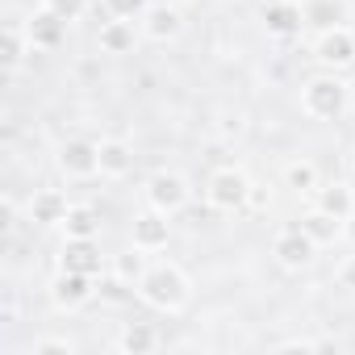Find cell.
<instances>
[{
	"instance_id": "d6986e66",
	"label": "cell",
	"mask_w": 355,
	"mask_h": 355,
	"mask_svg": "<svg viewBox=\"0 0 355 355\" xmlns=\"http://www.w3.org/2000/svg\"><path fill=\"white\" fill-rule=\"evenodd\" d=\"M146 268H150V251H142V247H134V243L113 255V280H117V284H134V288H138V280L146 276Z\"/></svg>"
},
{
	"instance_id": "4fadbf2b",
	"label": "cell",
	"mask_w": 355,
	"mask_h": 355,
	"mask_svg": "<svg viewBox=\"0 0 355 355\" xmlns=\"http://www.w3.org/2000/svg\"><path fill=\"white\" fill-rule=\"evenodd\" d=\"M34 51H38V46H34V38H30V21L9 17V21H5V67L17 76Z\"/></svg>"
},
{
	"instance_id": "5bb4252c",
	"label": "cell",
	"mask_w": 355,
	"mask_h": 355,
	"mask_svg": "<svg viewBox=\"0 0 355 355\" xmlns=\"http://www.w3.org/2000/svg\"><path fill=\"white\" fill-rule=\"evenodd\" d=\"M67 209H71V201L63 189H38L30 197V222H38V226H63Z\"/></svg>"
},
{
	"instance_id": "ac0fdd59",
	"label": "cell",
	"mask_w": 355,
	"mask_h": 355,
	"mask_svg": "<svg viewBox=\"0 0 355 355\" xmlns=\"http://www.w3.org/2000/svg\"><path fill=\"white\" fill-rule=\"evenodd\" d=\"M96 46H101V55H130L134 51V21H121V17L101 21Z\"/></svg>"
},
{
	"instance_id": "ba28073f",
	"label": "cell",
	"mask_w": 355,
	"mask_h": 355,
	"mask_svg": "<svg viewBox=\"0 0 355 355\" xmlns=\"http://www.w3.org/2000/svg\"><path fill=\"white\" fill-rule=\"evenodd\" d=\"M272 255H276V263H280L284 272H301V268H309V263H313L318 243H313L301 226H284V230L272 239Z\"/></svg>"
},
{
	"instance_id": "83f0119b",
	"label": "cell",
	"mask_w": 355,
	"mask_h": 355,
	"mask_svg": "<svg viewBox=\"0 0 355 355\" xmlns=\"http://www.w3.org/2000/svg\"><path fill=\"white\" fill-rule=\"evenodd\" d=\"M338 288L355 293V255H347V259L338 263Z\"/></svg>"
},
{
	"instance_id": "e0dca14e",
	"label": "cell",
	"mask_w": 355,
	"mask_h": 355,
	"mask_svg": "<svg viewBox=\"0 0 355 355\" xmlns=\"http://www.w3.org/2000/svg\"><path fill=\"white\" fill-rule=\"evenodd\" d=\"M30 38H34L38 51H59L63 38H67V21H59L51 9H38V13L30 17Z\"/></svg>"
},
{
	"instance_id": "52a82bcc",
	"label": "cell",
	"mask_w": 355,
	"mask_h": 355,
	"mask_svg": "<svg viewBox=\"0 0 355 355\" xmlns=\"http://www.w3.org/2000/svg\"><path fill=\"white\" fill-rule=\"evenodd\" d=\"M96 297V276H84V272H55V280H51V305L59 309V313H76V309H84L88 301Z\"/></svg>"
},
{
	"instance_id": "2e32d148",
	"label": "cell",
	"mask_w": 355,
	"mask_h": 355,
	"mask_svg": "<svg viewBox=\"0 0 355 355\" xmlns=\"http://www.w3.org/2000/svg\"><path fill=\"white\" fill-rule=\"evenodd\" d=\"M313 205L326 209V214H334L338 222H351V214H355V193H351V184H343V180H334V184H318Z\"/></svg>"
},
{
	"instance_id": "f1b7e54d",
	"label": "cell",
	"mask_w": 355,
	"mask_h": 355,
	"mask_svg": "<svg viewBox=\"0 0 355 355\" xmlns=\"http://www.w3.org/2000/svg\"><path fill=\"white\" fill-rule=\"evenodd\" d=\"M175 5H193V0H175Z\"/></svg>"
},
{
	"instance_id": "3957f363",
	"label": "cell",
	"mask_w": 355,
	"mask_h": 355,
	"mask_svg": "<svg viewBox=\"0 0 355 355\" xmlns=\"http://www.w3.org/2000/svg\"><path fill=\"white\" fill-rule=\"evenodd\" d=\"M251 193H255V184L243 167H218L205 180V201L214 214H243L251 205Z\"/></svg>"
},
{
	"instance_id": "d4e9b609",
	"label": "cell",
	"mask_w": 355,
	"mask_h": 355,
	"mask_svg": "<svg viewBox=\"0 0 355 355\" xmlns=\"http://www.w3.org/2000/svg\"><path fill=\"white\" fill-rule=\"evenodd\" d=\"M150 5H155V0H105V13L121 17V21H142Z\"/></svg>"
},
{
	"instance_id": "5b68a950",
	"label": "cell",
	"mask_w": 355,
	"mask_h": 355,
	"mask_svg": "<svg viewBox=\"0 0 355 355\" xmlns=\"http://www.w3.org/2000/svg\"><path fill=\"white\" fill-rule=\"evenodd\" d=\"M313 59H318V67H326V71H347V67H355V30H351V26L322 30V34L313 38Z\"/></svg>"
},
{
	"instance_id": "7a4b0ae2",
	"label": "cell",
	"mask_w": 355,
	"mask_h": 355,
	"mask_svg": "<svg viewBox=\"0 0 355 355\" xmlns=\"http://www.w3.org/2000/svg\"><path fill=\"white\" fill-rule=\"evenodd\" d=\"M351 109V84L338 71H318L301 84V113L313 121H338Z\"/></svg>"
},
{
	"instance_id": "9c48e42d",
	"label": "cell",
	"mask_w": 355,
	"mask_h": 355,
	"mask_svg": "<svg viewBox=\"0 0 355 355\" xmlns=\"http://www.w3.org/2000/svg\"><path fill=\"white\" fill-rule=\"evenodd\" d=\"M59 268H63V272H84V276H96V280H101V272H105L101 243H96V239H63Z\"/></svg>"
},
{
	"instance_id": "ffe728a7",
	"label": "cell",
	"mask_w": 355,
	"mask_h": 355,
	"mask_svg": "<svg viewBox=\"0 0 355 355\" xmlns=\"http://www.w3.org/2000/svg\"><path fill=\"white\" fill-rule=\"evenodd\" d=\"M301 13H305V26L318 30V34L347 21V5H343V0H305Z\"/></svg>"
},
{
	"instance_id": "277c9868",
	"label": "cell",
	"mask_w": 355,
	"mask_h": 355,
	"mask_svg": "<svg viewBox=\"0 0 355 355\" xmlns=\"http://www.w3.org/2000/svg\"><path fill=\"white\" fill-rule=\"evenodd\" d=\"M142 193H146V205L159 209V214H167V218H175L189 205V197H193V189H189V180H184L180 171H155Z\"/></svg>"
},
{
	"instance_id": "9a60e30c",
	"label": "cell",
	"mask_w": 355,
	"mask_h": 355,
	"mask_svg": "<svg viewBox=\"0 0 355 355\" xmlns=\"http://www.w3.org/2000/svg\"><path fill=\"white\" fill-rule=\"evenodd\" d=\"M101 175H109V180H125V175L134 171V146L125 138H101Z\"/></svg>"
},
{
	"instance_id": "6da1fadb",
	"label": "cell",
	"mask_w": 355,
	"mask_h": 355,
	"mask_svg": "<svg viewBox=\"0 0 355 355\" xmlns=\"http://www.w3.org/2000/svg\"><path fill=\"white\" fill-rule=\"evenodd\" d=\"M138 297L159 309V313H184L189 301H193V284L184 276L180 263H171V259H159L146 268V276L138 280Z\"/></svg>"
},
{
	"instance_id": "cb8c5ba5",
	"label": "cell",
	"mask_w": 355,
	"mask_h": 355,
	"mask_svg": "<svg viewBox=\"0 0 355 355\" xmlns=\"http://www.w3.org/2000/svg\"><path fill=\"white\" fill-rule=\"evenodd\" d=\"M318 184H322V175H318L313 159H293L284 167V189H293V193H318Z\"/></svg>"
},
{
	"instance_id": "7c38bea8",
	"label": "cell",
	"mask_w": 355,
	"mask_h": 355,
	"mask_svg": "<svg viewBox=\"0 0 355 355\" xmlns=\"http://www.w3.org/2000/svg\"><path fill=\"white\" fill-rule=\"evenodd\" d=\"M263 26L272 38H297L305 30V13H301L297 0H272L263 9Z\"/></svg>"
},
{
	"instance_id": "8fae6325",
	"label": "cell",
	"mask_w": 355,
	"mask_h": 355,
	"mask_svg": "<svg viewBox=\"0 0 355 355\" xmlns=\"http://www.w3.org/2000/svg\"><path fill=\"white\" fill-rule=\"evenodd\" d=\"M180 30H184V13H180L175 0H171V5H150L146 17H142V34L150 42H175Z\"/></svg>"
},
{
	"instance_id": "484cf974",
	"label": "cell",
	"mask_w": 355,
	"mask_h": 355,
	"mask_svg": "<svg viewBox=\"0 0 355 355\" xmlns=\"http://www.w3.org/2000/svg\"><path fill=\"white\" fill-rule=\"evenodd\" d=\"M88 5H92V0H42V9H51L59 21H80L84 13H88Z\"/></svg>"
},
{
	"instance_id": "603a6c76",
	"label": "cell",
	"mask_w": 355,
	"mask_h": 355,
	"mask_svg": "<svg viewBox=\"0 0 355 355\" xmlns=\"http://www.w3.org/2000/svg\"><path fill=\"white\" fill-rule=\"evenodd\" d=\"M63 234L67 239H96L101 234V218L92 205H71L67 218H63Z\"/></svg>"
},
{
	"instance_id": "8992f818",
	"label": "cell",
	"mask_w": 355,
	"mask_h": 355,
	"mask_svg": "<svg viewBox=\"0 0 355 355\" xmlns=\"http://www.w3.org/2000/svg\"><path fill=\"white\" fill-rule=\"evenodd\" d=\"M55 163L67 180H92V175H101V146H96V138H67L59 146Z\"/></svg>"
},
{
	"instance_id": "30bf717a",
	"label": "cell",
	"mask_w": 355,
	"mask_h": 355,
	"mask_svg": "<svg viewBox=\"0 0 355 355\" xmlns=\"http://www.w3.org/2000/svg\"><path fill=\"white\" fill-rule=\"evenodd\" d=\"M167 239H171V222H167V214H159V209H142L138 218H134V226H130V243L134 247H142V251H163L167 247Z\"/></svg>"
},
{
	"instance_id": "44dd1931",
	"label": "cell",
	"mask_w": 355,
	"mask_h": 355,
	"mask_svg": "<svg viewBox=\"0 0 355 355\" xmlns=\"http://www.w3.org/2000/svg\"><path fill=\"white\" fill-rule=\"evenodd\" d=\"M343 226H347V222H338L334 214H326V209H318V205H313V209L301 218V230H305V234H309L318 247H330V243H338V239H343Z\"/></svg>"
},
{
	"instance_id": "4316f807",
	"label": "cell",
	"mask_w": 355,
	"mask_h": 355,
	"mask_svg": "<svg viewBox=\"0 0 355 355\" xmlns=\"http://www.w3.org/2000/svg\"><path fill=\"white\" fill-rule=\"evenodd\" d=\"M34 355H76V338H67V334H46V338H34V347H30Z\"/></svg>"
},
{
	"instance_id": "7402d4cb",
	"label": "cell",
	"mask_w": 355,
	"mask_h": 355,
	"mask_svg": "<svg viewBox=\"0 0 355 355\" xmlns=\"http://www.w3.org/2000/svg\"><path fill=\"white\" fill-rule=\"evenodd\" d=\"M155 347H159V330L150 322H125L117 334V351L125 355H150Z\"/></svg>"
}]
</instances>
